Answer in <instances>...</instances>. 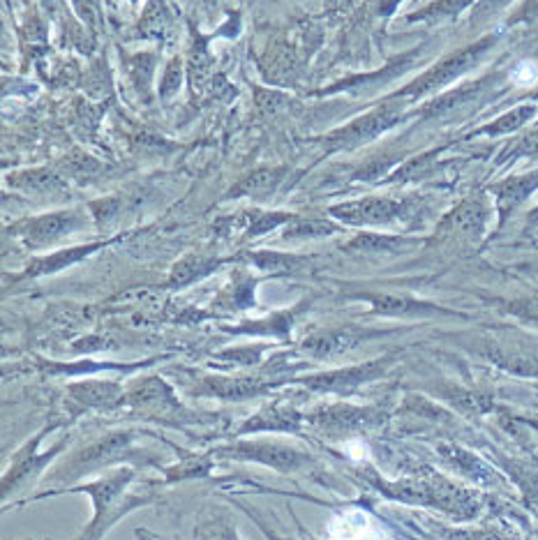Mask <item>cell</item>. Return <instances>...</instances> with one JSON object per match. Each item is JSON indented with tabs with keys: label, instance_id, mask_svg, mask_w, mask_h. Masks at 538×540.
I'll return each mask as SVG.
<instances>
[{
	"label": "cell",
	"instance_id": "8fae6325",
	"mask_svg": "<svg viewBox=\"0 0 538 540\" xmlns=\"http://www.w3.org/2000/svg\"><path fill=\"white\" fill-rule=\"evenodd\" d=\"M363 340L365 332L359 328H335V331H324L305 337L300 349L312 358H335L359 347Z\"/></svg>",
	"mask_w": 538,
	"mask_h": 540
},
{
	"label": "cell",
	"instance_id": "5b68a950",
	"mask_svg": "<svg viewBox=\"0 0 538 540\" xmlns=\"http://www.w3.org/2000/svg\"><path fill=\"white\" fill-rule=\"evenodd\" d=\"M86 227V215L79 210H60V213L42 215L15 229L16 236L28 245L30 250H45L60 243L70 233H76Z\"/></svg>",
	"mask_w": 538,
	"mask_h": 540
},
{
	"label": "cell",
	"instance_id": "cb8c5ba5",
	"mask_svg": "<svg viewBox=\"0 0 538 540\" xmlns=\"http://www.w3.org/2000/svg\"><path fill=\"white\" fill-rule=\"evenodd\" d=\"M335 227L330 222H321V219H299L294 218L284 231V239H321L333 233Z\"/></svg>",
	"mask_w": 538,
	"mask_h": 540
},
{
	"label": "cell",
	"instance_id": "f546056e",
	"mask_svg": "<svg viewBox=\"0 0 538 540\" xmlns=\"http://www.w3.org/2000/svg\"><path fill=\"white\" fill-rule=\"evenodd\" d=\"M284 102H287V99H284V95H279V93H270V90L259 93V109L269 111V114H275V111H278Z\"/></svg>",
	"mask_w": 538,
	"mask_h": 540
},
{
	"label": "cell",
	"instance_id": "d6a6232c",
	"mask_svg": "<svg viewBox=\"0 0 538 540\" xmlns=\"http://www.w3.org/2000/svg\"><path fill=\"white\" fill-rule=\"evenodd\" d=\"M42 5H45L49 12H54L56 5H58V0H42Z\"/></svg>",
	"mask_w": 538,
	"mask_h": 540
},
{
	"label": "cell",
	"instance_id": "6da1fadb",
	"mask_svg": "<svg viewBox=\"0 0 538 540\" xmlns=\"http://www.w3.org/2000/svg\"><path fill=\"white\" fill-rule=\"evenodd\" d=\"M132 478H135V471L118 469L114 471L111 476L102 478V481L97 483L66 490V492H86L95 504V517L93 522H90L88 529H86L84 538L81 540H100L102 535H105V531H109L111 526L116 525L118 517H123L125 513H130L132 508H137V505L148 501L146 496H135V499L125 501L123 504V494L125 490H127V485L132 483Z\"/></svg>",
	"mask_w": 538,
	"mask_h": 540
},
{
	"label": "cell",
	"instance_id": "ffe728a7",
	"mask_svg": "<svg viewBox=\"0 0 538 540\" xmlns=\"http://www.w3.org/2000/svg\"><path fill=\"white\" fill-rule=\"evenodd\" d=\"M139 28L141 33H144V37H148V40H162V37L169 36L171 12L167 10V5L162 0H150L144 16H141Z\"/></svg>",
	"mask_w": 538,
	"mask_h": 540
},
{
	"label": "cell",
	"instance_id": "52a82bcc",
	"mask_svg": "<svg viewBox=\"0 0 538 540\" xmlns=\"http://www.w3.org/2000/svg\"><path fill=\"white\" fill-rule=\"evenodd\" d=\"M308 423L330 436H347L359 430H365V427L377 425L379 416L372 409L329 407L308 416Z\"/></svg>",
	"mask_w": 538,
	"mask_h": 540
},
{
	"label": "cell",
	"instance_id": "f1b7e54d",
	"mask_svg": "<svg viewBox=\"0 0 538 540\" xmlns=\"http://www.w3.org/2000/svg\"><path fill=\"white\" fill-rule=\"evenodd\" d=\"M75 7L88 28H97L100 25V10L95 5V0H75Z\"/></svg>",
	"mask_w": 538,
	"mask_h": 540
},
{
	"label": "cell",
	"instance_id": "83f0119b",
	"mask_svg": "<svg viewBox=\"0 0 538 540\" xmlns=\"http://www.w3.org/2000/svg\"><path fill=\"white\" fill-rule=\"evenodd\" d=\"M180 79H183V65H180L178 58H174L169 65H167L165 76H162V86H160L162 97H169V95H174L176 90L180 88Z\"/></svg>",
	"mask_w": 538,
	"mask_h": 540
},
{
	"label": "cell",
	"instance_id": "30bf717a",
	"mask_svg": "<svg viewBox=\"0 0 538 540\" xmlns=\"http://www.w3.org/2000/svg\"><path fill=\"white\" fill-rule=\"evenodd\" d=\"M402 213V206L389 201V199H363V201H351V204L333 206L330 215L344 224H386Z\"/></svg>",
	"mask_w": 538,
	"mask_h": 540
},
{
	"label": "cell",
	"instance_id": "7402d4cb",
	"mask_svg": "<svg viewBox=\"0 0 538 540\" xmlns=\"http://www.w3.org/2000/svg\"><path fill=\"white\" fill-rule=\"evenodd\" d=\"M442 453H444V455L449 457L460 471H464L469 478H473V481H479V483L494 481V474L490 471V466H485L483 462H481L479 457H473L472 453L462 451V448H453V446H444L442 448Z\"/></svg>",
	"mask_w": 538,
	"mask_h": 540
},
{
	"label": "cell",
	"instance_id": "4316f807",
	"mask_svg": "<svg viewBox=\"0 0 538 540\" xmlns=\"http://www.w3.org/2000/svg\"><path fill=\"white\" fill-rule=\"evenodd\" d=\"M150 72H153V58H146V56H137V58L130 63V75H132V79H135L137 88H139L141 93H146V90H148Z\"/></svg>",
	"mask_w": 538,
	"mask_h": 540
},
{
	"label": "cell",
	"instance_id": "277c9868",
	"mask_svg": "<svg viewBox=\"0 0 538 540\" xmlns=\"http://www.w3.org/2000/svg\"><path fill=\"white\" fill-rule=\"evenodd\" d=\"M132 453H135V432H109L107 436H102V439H97L95 443H90L88 448H84V451L67 464L66 474H60V478L70 476V474L72 476H84V474L102 469V466H109L114 464V462L130 460Z\"/></svg>",
	"mask_w": 538,
	"mask_h": 540
},
{
	"label": "cell",
	"instance_id": "836d02e7",
	"mask_svg": "<svg viewBox=\"0 0 538 540\" xmlns=\"http://www.w3.org/2000/svg\"><path fill=\"white\" fill-rule=\"evenodd\" d=\"M139 535H141V540H157V538H150V535L144 534V531H139Z\"/></svg>",
	"mask_w": 538,
	"mask_h": 540
},
{
	"label": "cell",
	"instance_id": "1f68e13d",
	"mask_svg": "<svg viewBox=\"0 0 538 540\" xmlns=\"http://www.w3.org/2000/svg\"><path fill=\"white\" fill-rule=\"evenodd\" d=\"M462 538H467V540H515V538H509V535L499 534V531H476V534H464Z\"/></svg>",
	"mask_w": 538,
	"mask_h": 540
},
{
	"label": "cell",
	"instance_id": "7a4b0ae2",
	"mask_svg": "<svg viewBox=\"0 0 538 540\" xmlns=\"http://www.w3.org/2000/svg\"><path fill=\"white\" fill-rule=\"evenodd\" d=\"M374 487L393 496V499L407 501V504L437 505L442 511H449L458 517H472L479 511V501L473 499L472 492L446 483L442 478L432 481H402V483H381L374 481Z\"/></svg>",
	"mask_w": 538,
	"mask_h": 540
},
{
	"label": "cell",
	"instance_id": "7c38bea8",
	"mask_svg": "<svg viewBox=\"0 0 538 540\" xmlns=\"http://www.w3.org/2000/svg\"><path fill=\"white\" fill-rule=\"evenodd\" d=\"M393 123V116L389 111H379V114L368 116V118H360L356 123L347 125V127L338 129L326 139V148L329 150H347L356 148L363 141H370L372 137H377L379 132H384L389 125Z\"/></svg>",
	"mask_w": 538,
	"mask_h": 540
},
{
	"label": "cell",
	"instance_id": "d6986e66",
	"mask_svg": "<svg viewBox=\"0 0 538 540\" xmlns=\"http://www.w3.org/2000/svg\"><path fill=\"white\" fill-rule=\"evenodd\" d=\"M300 423H303V416H300L296 409H282V407H270L264 409L257 418H252L249 423H245L240 432H255V430H299Z\"/></svg>",
	"mask_w": 538,
	"mask_h": 540
},
{
	"label": "cell",
	"instance_id": "5bb4252c",
	"mask_svg": "<svg viewBox=\"0 0 538 540\" xmlns=\"http://www.w3.org/2000/svg\"><path fill=\"white\" fill-rule=\"evenodd\" d=\"M266 383L259 377H239V379H222V377H208L197 386V395H213L219 400H248L266 392Z\"/></svg>",
	"mask_w": 538,
	"mask_h": 540
},
{
	"label": "cell",
	"instance_id": "e0dca14e",
	"mask_svg": "<svg viewBox=\"0 0 538 540\" xmlns=\"http://www.w3.org/2000/svg\"><path fill=\"white\" fill-rule=\"evenodd\" d=\"M100 248L102 243H93V245H81V248H72V250H63V252L49 254V257L37 259V261L25 270V275H28V278H40V275L58 273V270L81 261V259L88 257V254L97 252Z\"/></svg>",
	"mask_w": 538,
	"mask_h": 540
},
{
	"label": "cell",
	"instance_id": "8992f818",
	"mask_svg": "<svg viewBox=\"0 0 538 540\" xmlns=\"http://www.w3.org/2000/svg\"><path fill=\"white\" fill-rule=\"evenodd\" d=\"M123 407L144 409L148 413H183V407L171 388L157 377L139 379L132 383L123 397Z\"/></svg>",
	"mask_w": 538,
	"mask_h": 540
},
{
	"label": "cell",
	"instance_id": "2e32d148",
	"mask_svg": "<svg viewBox=\"0 0 538 540\" xmlns=\"http://www.w3.org/2000/svg\"><path fill=\"white\" fill-rule=\"evenodd\" d=\"M330 540H381V535L365 513H344L330 525Z\"/></svg>",
	"mask_w": 538,
	"mask_h": 540
},
{
	"label": "cell",
	"instance_id": "d4e9b609",
	"mask_svg": "<svg viewBox=\"0 0 538 540\" xmlns=\"http://www.w3.org/2000/svg\"><path fill=\"white\" fill-rule=\"evenodd\" d=\"M197 535L201 540H240L239 531L227 517H210V520L201 522Z\"/></svg>",
	"mask_w": 538,
	"mask_h": 540
},
{
	"label": "cell",
	"instance_id": "4fadbf2b",
	"mask_svg": "<svg viewBox=\"0 0 538 540\" xmlns=\"http://www.w3.org/2000/svg\"><path fill=\"white\" fill-rule=\"evenodd\" d=\"M70 397L81 409H118L123 407V388L114 382H81L70 386Z\"/></svg>",
	"mask_w": 538,
	"mask_h": 540
},
{
	"label": "cell",
	"instance_id": "44dd1931",
	"mask_svg": "<svg viewBox=\"0 0 538 540\" xmlns=\"http://www.w3.org/2000/svg\"><path fill=\"white\" fill-rule=\"evenodd\" d=\"M218 266L219 261L208 257H185L183 261H178L174 266L169 282L174 284V287H185V284L195 282V280L206 278V275H208L210 270H215Z\"/></svg>",
	"mask_w": 538,
	"mask_h": 540
},
{
	"label": "cell",
	"instance_id": "3957f363",
	"mask_svg": "<svg viewBox=\"0 0 538 540\" xmlns=\"http://www.w3.org/2000/svg\"><path fill=\"white\" fill-rule=\"evenodd\" d=\"M219 453L231 460L240 462H257V464L270 466V469L279 471V474H294V471H303L312 464V457L296 448L278 446V443L269 442H243L236 446L219 448Z\"/></svg>",
	"mask_w": 538,
	"mask_h": 540
},
{
	"label": "cell",
	"instance_id": "9a60e30c",
	"mask_svg": "<svg viewBox=\"0 0 538 540\" xmlns=\"http://www.w3.org/2000/svg\"><path fill=\"white\" fill-rule=\"evenodd\" d=\"M12 185L33 194H60L67 189L63 176L54 168H33V171H21L12 176Z\"/></svg>",
	"mask_w": 538,
	"mask_h": 540
},
{
	"label": "cell",
	"instance_id": "ba28073f",
	"mask_svg": "<svg viewBox=\"0 0 538 540\" xmlns=\"http://www.w3.org/2000/svg\"><path fill=\"white\" fill-rule=\"evenodd\" d=\"M386 362H368V365L350 367V370H338V372H324V374H314V377L300 379L303 386H308L310 391L314 392H354L360 383L370 382V379L384 374Z\"/></svg>",
	"mask_w": 538,
	"mask_h": 540
},
{
	"label": "cell",
	"instance_id": "ac0fdd59",
	"mask_svg": "<svg viewBox=\"0 0 538 540\" xmlns=\"http://www.w3.org/2000/svg\"><path fill=\"white\" fill-rule=\"evenodd\" d=\"M284 178V168H257L255 174L245 176L239 185L229 192V197H266L275 192Z\"/></svg>",
	"mask_w": 538,
	"mask_h": 540
},
{
	"label": "cell",
	"instance_id": "603a6c76",
	"mask_svg": "<svg viewBox=\"0 0 538 540\" xmlns=\"http://www.w3.org/2000/svg\"><path fill=\"white\" fill-rule=\"evenodd\" d=\"M188 75H189V86L195 93H201L206 90L210 81V56L206 51V42L197 37L195 45H192V54H189V65H188Z\"/></svg>",
	"mask_w": 538,
	"mask_h": 540
},
{
	"label": "cell",
	"instance_id": "9c48e42d",
	"mask_svg": "<svg viewBox=\"0 0 538 540\" xmlns=\"http://www.w3.org/2000/svg\"><path fill=\"white\" fill-rule=\"evenodd\" d=\"M46 432H49V430H45V432H42V434H37L36 439H33V442L28 443V446H24L15 455V460H12L10 471H7L5 478H3V496H5V499H7V494H10L12 490H19L21 483L30 481V476H36L37 471H40L42 466L46 464V462L54 460V457L58 455L60 451H63V446H66V443H67V442L58 443V446H56L54 451H49V453H45V455H42V457H37V446H40V443H42V439H45Z\"/></svg>",
	"mask_w": 538,
	"mask_h": 540
},
{
	"label": "cell",
	"instance_id": "484cf974",
	"mask_svg": "<svg viewBox=\"0 0 538 540\" xmlns=\"http://www.w3.org/2000/svg\"><path fill=\"white\" fill-rule=\"evenodd\" d=\"M370 302L374 305L379 314H409L423 310V305L407 301V298H393V296H370Z\"/></svg>",
	"mask_w": 538,
	"mask_h": 540
},
{
	"label": "cell",
	"instance_id": "4dcf8cb0",
	"mask_svg": "<svg viewBox=\"0 0 538 540\" xmlns=\"http://www.w3.org/2000/svg\"><path fill=\"white\" fill-rule=\"evenodd\" d=\"M536 76H538L536 67H533V65H529V63H524V65H520L518 70H515L513 79L518 81V84H529V81H533Z\"/></svg>",
	"mask_w": 538,
	"mask_h": 540
}]
</instances>
